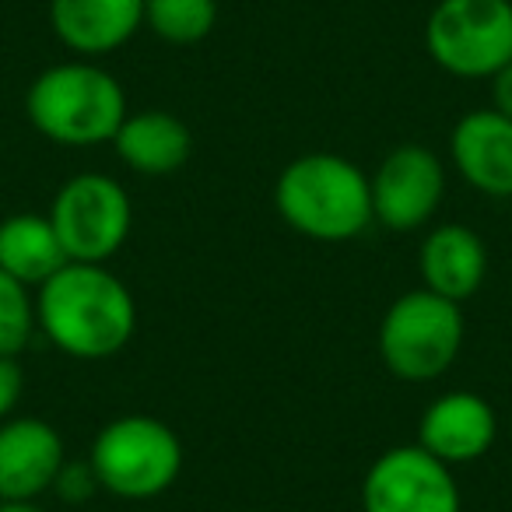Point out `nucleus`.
Returning a JSON list of instances; mask_svg holds the SVG:
<instances>
[{
  "label": "nucleus",
  "instance_id": "nucleus-20",
  "mask_svg": "<svg viewBox=\"0 0 512 512\" xmlns=\"http://www.w3.org/2000/svg\"><path fill=\"white\" fill-rule=\"evenodd\" d=\"M22 365H18V358H8L0 355V421H8V414L18 407V400H22Z\"/></svg>",
  "mask_w": 512,
  "mask_h": 512
},
{
  "label": "nucleus",
  "instance_id": "nucleus-11",
  "mask_svg": "<svg viewBox=\"0 0 512 512\" xmlns=\"http://www.w3.org/2000/svg\"><path fill=\"white\" fill-rule=\"evenodd\" d=\"M495 411L484 397L470 390L442 393L425 407L418 425V446L446 467L481 460L495 442Z\"/></svg>",
  "mask_w": 512,
  "mask_h": 512
},
{
  "label": "nucleus",
  "instance_id": "nucleus-13",
  "mask_svg": "<svg viewBox=\"0 0 512 512\" xmlns=\"http://www.w3.org/2000/svg\"><path fill=\"white\" fill-rule=\"evenodd\" d=\"M53 36L78 57H106L144 25V0H50Z\"/></svg>",
  "mask_w": 512,
  "mask_h": 512
},
{
  "label": "nucleus",
  "instance_id": "nucleus-3",
  "mask_svg": "<svg viewBox=\"0 0 512 512\" xmlns=\"http://www.w3.org/2000/svg\"><path fill=\"white\" fill-rule=\"evenodd\" d=\"M25 113L46 141L64 148H95L113 144L116 130L127 120V95L106 67L71 60L32 81Z\"/></svg>",
  "mask_w": 512,
  "mask_h": 512
},
{
  "label": "nucleus",
  "instance_id": "nucleus-10",
  "mask_svg": "<svg viewBox=\"0 0 512 512\" xmlns=\"http://www.w3.org/2000/svg\"><path fill=\"white\" fill-rule=\"evenodd\" d=\"M67 453L60 432L43 418L0 421V498L32 502L53 488Z\"/></svg>",
  "mask_w": 512,
  "mask_h": 512
},
{
  "label": "nucleus",
  "instance_id": "nucleus-15",
  "mask_svg": "<svg viewBox=\"0 0 512 512\" xmlns=\"http://www.w3.org/2000/svg\"><path fill=\"white\" fill-rule=\"evenodd\" d=\"M113 148L120 162L141 176H172L190 158L193 134L179 116L165 109H144V113H127L113 137Z\"/></svg>",
  "mask_w": 512,
  "mask_h": 512
},
{
  "label": "nucleus",
  "instance_id": "nucleus-14",
  "mask_svg": "<svg viewBox=\"0 0 512 512\" xmlns=\"http://www.w3.org/2000/svg\"><path fill=\"white\" fill-rule=\"evenodd\" d=\"M418 271L428 292L449 302H463L484 285L488 249L481 235L467 225H439L425 235L418 253Z\"/></svg>",
  "mask_w": 512,
  "mask_h": 512
},
{
  "label": "nucleus",
  "instance_id": "nucleus-6",
  "mask_svg": "<svg viewBox=\"0 0 512 512\" xmlns=\"http://www.w3.org/2000/svg\"><path fill=\"white\" fill-rule=\"evenodd\" d=\"M425 46L456 78H491L512 60V0H439Z\"/></svg>",
  "mask_w": 512,
  "mask_h": 512
},
{
  "label": "nucleus",
  "instance_id": "nucleus-18",
  "mask_svg": "<svg viewBox=\"0 0 512 512\" xmlns=\"http://www.w3.org/2000/svg\"><path fill=\"white\" fill-rule=\"evenodd\" d=\"M36 299L32 288L0 271V355L18 358L36 330Z\"/></svg>",
  "mask_w": 512,
  "mask_h": 512
},
{
  "label": "nucleus",
  "instance_id": "nucleus-1",
  "mask_svg": "<svg viewBox=\"0 0 512 512\" xmlns=\"http://www.w3.org/2000/svg\"><path fill=\"white\" fill-rule=\"evenodd\" d=\"M36 323L64 355L102 362L130 344L137 302L106 264L71 260L36 288Z\"/></svg>",
  "mask_w": 512,
  "mask_h": 512
},
{
  "label": "nucleus",
  "instance_id": "nucleus-21",
  "mask_svg": "<svg viewBox=\"0 0 512 512\" xmlns=\"http://www.w3.org/2000/svg\"><path fill=\"white\" fill-rule=\"evenodd\" d=\"M491 102L495 113H502L505 120H512V60L498 74H491Z\"/></svg>",
  "mask_w": 512,
  "mask_h": 512
},
{
  "label": "nucleus",
  "instance_id": "nucleus-12",
  "mask_svg": "<svg viewBox=\"0 0 512 512\" xmlns=\"http://www.w3.org/2000/svg\"><path fill=\"white\" fill-rule=\"evenodd\" d=\"M449 151L463 183L488 197H512V120L495 109H474L453 127Z\"/></svg>",
  "mask_w": 512,
  "mask_h": 512
},
{
  "label": "nucleus",
  "instance_id": "nucleus-7",
  "mask_svg": "<svg viewBox=\"0 0 512 512\" xmlns=\"http://www.w3.org/2000/svg\"><path fill=\"white\" fill-rule=\"evenodd\" d=\"M50 225L74 264H109L134 225V207L113 176L81 172L67 179L50 204Z\"/></svg>",
  "mask_w": 512,
  "mask_h": 512
},
{
  "label": "nucleus",
  "instance_id": "nucleus-5",
  "mask_svg": "<svg viewBox=\"0 0 512 512\" xmlns=\"http://www.w3.org/2000/svg\"><path fill=\"white\" fill-rule=\"evenodd\" d=\"M463 313L460 302L418 288L386 309L379 323V355L397 379L428 383L439 379L456 362L463 348Z\"/></svg>",
  "mask_w": 512,
  "mask_h": 512
},
{
  "label": "nucleus",
  "instance_id": "nucleus-22",
  "mask_svg": "<svg viewBox=\"0 0 512 512\" xmlns=\"http://www.w3.org/2000/svg\"><path fill=\"white\" fill-rule=\"evenodd\" d=\"M0 512H43V509H36L32 502H8V498H0Z\"/></svg>",
  "mask_w": 512,
  "mask_h": 512
},
{
  "label": "nucleus",
  "instance_id": "nucleus-16",
  "mask_svg": "<svg viewBox=\"0 0 512 512\" xmlns=\"http://www.w3.org/2000/svg\"><path fill=\"white\" fill-rule=\"evenodd\" d=\"M64 264H71L46 214H11L0 221V271L39 288Z\"/></svg>",
  "mask_w": 512,
  "mask_h": 512
},
{
  "label": "nucleus",
  "instance_id": "nucleus-17",
  "mask_svg": "<svg viewBox=\"0 0 512 512\" xmlns=\"http://www.w3.org/2000/svg\"><path fill=\"white\" fill-rule=\"evenodd\" d=\"M218 22V0H144V25L162 43L193 46L211 36Z\"/></svg>",
  "mask_w": 512,
  "mask_h": 512
},
{
  "label": "nucleus",
  "instance_id": "nucleus-19",
  "mask_svg": "<svg viewBox=\"0 0 512 512\" xmlns=\"http://www.w3.org/2000/svg\"><path fill=\"white\" fill-rule=\"evenodd\" d=\"M53 491H57L64 502H85L99 491V481H95L92 463H64V470L53 481Z\"/></svg>",
  "mask_w": 512,
  "mask_h": 512
},
{
  "label": "nucleus",
  "instance_id": "nucleus-8",
  "mask_svg": "<svg viewBox=\"0 0 512 512\" xmlns=\"http://www.w3.org/2000/svg\"><path fill=\"white\" fill-rule=\"evenodd\" d=\"M365 512H460L453 467L421 446H393L376 456L362 481Z\"/></svg>",
  "mask_w": 512,
  "mask_h": 512
},
{
  "label": "nucleus",
  "instance_id": "nucleus-2",
  "mask_svg": "<svg viewBox=\"0 0 512 512\" xmlns=\"http://www.w3.org/2000/svg\"><path fill=\"white\" fill-rule=\"evenodd\" d=\"M274 207L288 228L316 242H348L376 221L369 176L330 151L285 165L274 186Z\"/></svg>",
  "mask_w": 512,
  "mask_h": 512
},
{
  "label": "nucleus",
  "instance_id": "nucleus-4",
  "mask_svg": "<svg viewBox=\"0 0 512 512\" xmlns=\"http://www.w3.org/2000/svg\"><path fill=\"white\" fill-rule=\"evenodd\" d=\"M88 463L102 491L144 502L176 484L183 470V442L151 414H123L95 435Z\"/></svg>",
  "mask_w": 512,
  "mask_h": 512
},
{
  "label": "nucleus",
  "instance_id": "nucleus-9",
  "mask_svg": "<svg viewBox=\"0 0 512 512\" xmlns=\"http://www.w3.org/2000/svg\"><path fill=\"white\" fill-rule=\"evenodd\" d=\"M372 218L390 232H414L439 211L446 193V169L421 144H400L379 162L369 179Z\"/></svg>",
  "mask_w": 512,
  "mask_h": 512
}]
</instances>
